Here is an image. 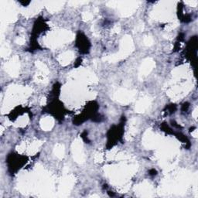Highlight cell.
Here are the masks:
<instances>
[{"label":"cell","mask_w":198,"mask_h":198,"mask_svg":"<svg viewBox=\"0 0 198 198\" xmlns=\"http://www.w3.org/2000/svg\"><path fill=\"white\" fill-rule=\"evenodd\" d=\"M153 66L154 62L151 59H146V60H144L142 64V67H141L140 74L146 75L148 73H150V71L153 69Z\"/></svg>","instance_id":"1"},{"label":"cell","mask_w":198,"mask_h":198,"mask_svg":"<svg viewBox=\"0 0 198 198\" xmlns=\"http://www.w3.org/2000/svg\"><path fill=\"white\" fill-rule=\"evenodd\" d=\"M74 158L77 160V162L81 163L84 161V156H83L82 151H81V146H80V142H74Z\"/></svg>","instance_id":"2"},{"label":"cell","mask_w":198,"mask_h":198,"mask_svg":"<svg viewBox=\"0 0 198 198\" xmlns=\"http://www.w3.org/2000/svg\"><path fill=\"white\" fill-rule=\"evenodd\" d=\"M150 104V100L148 98H141L139 101H138L136 105V108L135 110L138 112H143L144 111L147 109L149 105Z\"/></svg>","instance_id":"3"},{"label":"cell","mask_w":198,"mask_h":198,"mask_svg":"<svg viewBox=\"0 0 198 198\" xmlns=\"http://www.w3.org/2000/svg\"><path fill=\"white\" fill-rule=\"evenodd\" d=\"M116 99L120 102L125 103L129 101V99L131 98V95L129 92H126L125 90H121L116 94Z\"/></svg>","instance_id":"4"},{"label":"cell","mask_w":198,"mask_h":198,"mask_svg":"<svg viewBox=\"0 0 198 198\" xmlns=\"http://www.w3.org/2000/svg\"><path fill=\"white\" fill-rule=\"evenodd\" d=\"M53 119L50 117H46L45 118H43L41 121V127L44 130H50L53 126Z\"/></svg>","instance_id":"5"},{"label":"cell","mask_w":198,"mask_h":198,"mask_svg":"<svg viewBox=\"0 0 198 198\" xmlns=\"http://www.w3.org/2000/svg\"><path fill=\"white\" fill-rule=\"evenodd\" d=\"M73 54L71 52H66L60 56V61L61 64H67L70 63L72 59H73Z\"/></svg>","instance_id":"6"},{"label":"cell","mask_w":198,"mask_h":198,"mask_svg":"<svg viewBox=\"0 0 198 198\" xmlns=\"http://www.w3.org/2000/svg\"><path fill=\"white\" fill-rule=\"evenodd\" d=\"M18 60L16 61H13L11 64H10L8 69L10 71V74H12V75H17L18 73Z\"/></svg>","instance_id":"7"},{"label":"cell","mask_w":198,"mask_h":198,"mask_svg":"<svg viewBox=\"0 0 198 198\" xmlns=\"http://www.w3.org/2000/svg\"><path fill=\"white\" fill-rule=\"evenodd\" d=\"M54 153L57 157H59V158H63V156H64V146L60 145V144L57 145V146H55Z\"/></svg>","instance_id":"8"},{"label":"cell","mask_w":198,"mask_h":198,"mask_svg":"<svg viewBox=\"0 0 198 198\" xmlns=\"http://www.w3.org/2000/svg\"><path fill=\"white\" fill-rule=\"evenodd\" d=\"M144 43L146 46H151L153 43V39L150 36H146L145 39H144Z\"/></svg>","instance_id":"9"},{"label":"cell","mask_w":198,"mask_h":198,"mask_svg":"<svg viewBox=\"0 0 198 198\" xmlns=\"http://www.w3.org/2000/svg\"><path fill=\"white\" fill-rule=\"evenodd\" d=\"M92 15L90 13H84V14H83V19H84V20H88V19H92Z\"/></svg>","instance_id":"10"},{"label":"cell","mask_w":198,"mask_h":198,"mask_svg":"<svg viewBox=\"0 0 198 198\" xmlns=\"http://www.w3.org/2000/svg\"><path fill=\"white\" fill-rule=\"evenodd\" d=\"M16 43H18V44H23V43H25V39H23V38L19 37V38H17L16 40Z\"/></svg>","instance_id":"11"},{"label":"cell","mask_w":198,"mask_h":198,"mask_svg":"<svg viewBox=\"0 0 198 198\" xmlns=\"http://www.w3.org/2000/svg\"><path fill=\"white\" fill-rule=\"evenodd\" d=\"M194 118H197V109H195L194 112Z\"/></svg>","instance_id":"12"},{"label":"cell","mask_w":198,"mask_h":198,"mask_svg":"<svg viewBox=\"0 0 198 198\" xmlns=\"http://www.w3.org/2000/svg\"><path fill=\"white\" fill-rule=\"evenodd\" d=\"M193 135H194V137H195V138L197 136V129L194 131V132L193 133Z\"/></svg>","instance_id":"13"}]
</instances>
